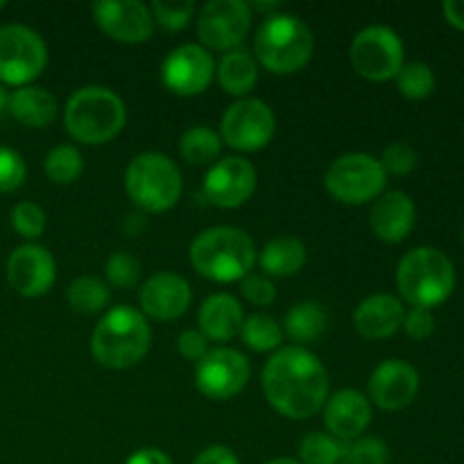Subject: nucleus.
Segmentation results:
<instances>
[{"label":"nucleus","mask_w":464,"mask_h":464,"mask_svg":"<svg viewBox=\"0 0 464 464\" xmlns=\"http://www.w3.org/2000/svg\"><path fill=\"white\" fill-rule=\"evenodd\" d=\"M104 275L116 288H134L140 279V261L130 252H113L107 258Z\"/></svg>","instance_id":"72a5a7b5"},{"label":"nucleus","mask_w":464,"mask_h":464,"mask_svg":"<svg viewBox=\"0 0 464 464\" xmlns=\"http://www.w3.org/2000/svg\"><path fill=\"white\" fill-rule=\"evenodd\" d=\"M190 285L184 276L175 272H159L150 276L140 288L139 299L143 315L154 317L159 322L177 320L190 306Z\"/></svg>","instance_id":"6ab92c4d"},{"label":"nucleus","mask_w":464,"mask_h":464,"mask_svg":"<svg viewBox=\"0 0 464 464\" xmlns=\"http://www.w3.org/2000/svg\"><path fill=\"white\" fill-rule=\"evenodd\" d=\"M190 263L207 279L218 284L243 281L256 263L252 238L236 227H211L190 243Z\"/></svg>","instance_id":"7ed1b4c3"},{"label":"nucleus","mask_w":464,"mask_h":464,"mask_svg":"<svg viewBox=\"0 0 464 464\" xmlns=\"http://www.w3.org/2000/svg\"><path fill=\"white\" fill-rule=\"evenodd\" d=\"M127 122L125 102L107 86H84L68 98L63 125L75 140L100 145L116 139Z\"/></svg>","instance_id":"20e7f679"},{"label":"nucleus","mask_w":464,"mask_h":464,"mask_svg":"<svg viewBox=\"0 0 464 464\" xmlns=\"http://www.w3.org/2000/svg\"><path fill=\"white\" fill-rule=\"evenodd\" d=\"M406 308L397 297L388 293H379L367 297L353 311V326L367 340H383L397 334L403 326Z\"/></svg>","instance_id":"4be33fe9"},{"label":"nucleus","mask_w":464,"mask_h":464,"mask_svg":"<svg viewBox=\"0 0 464 464\" xmlns=\"http://www.w3.org/2000/svg\"><path fill=\"white\" fill-rule=\"evenodd\" d=\"M247 7H249V12H252V9H258V12H267V16H272V14L279 12V3H275V0H272V3H249Z\"/></svg>","instance_id":"de8ad7c7"},{"label":"nucleus","mask_w":464,"mask_h":464,"mask_svg":"<svg viewBox=\"0 0 464 464\" xmlns=\"http://www.w3.org/2000/svg\"><path fill=\"white\" fill-rule=\"evenodd\" d=\"M9 95L12 93H9V91L0 84V113H3L5 109H9Z\"/></svg>","instance_id":"09e8293b"},{"label":"nucleus","mask_w":464,"mask_h":464,"mask_svg":"<svg viewBox=\"0 0 464 464\" xmlns=\"http://www.w3.org/2000/svg\"><path fill=\"white\" fill-rule=\"evenodd\" d=\"M394 80H397V86L403 98L408 100H424L435 89V72L424 62L403 63Z\"/></svg>","instance_id":"2f4dec72"},{"label":"nucleus","mask_w":464,"mask_h":464,"mask_svg":"<svg viewBox=\"0 0 464 464\" xmlns=\"http://www.w3.org/2000/svg\"><path fill=\"white\" fill-rule=\"evenodd\" d=\"M442 12L451 25H456L458 30H464V0H447L442 5Z\"/></svg>","instance_id":"49530a36"},{"label":"nucleus","mask_w":464,"mask_h":464,"mask_svg":"<svg viewBox=\"0 0 464 464\" xmlns=\"http://www.w3.org/2000/svg\"><path fill=\"white\" fill-rule=\"evenodd\" d=\"M403 331L412 340H426L435 331V317L429 308H411L403 317Z\"/></svg>","instance_id":"a19ab883"},{"label":"nucleus","mask_w":464,"mask_h":464,"mask_svg":"<svg viewBox=\"0 0 464 464\" xmlns=\"http://www.w3.org/2000/svg\"><path fill=\"white\" fill-rule=\"evenodd\" d=\"M388 184L383 166L370 154L353 152L335 159L324 177V186L344 204H367L379 198Z\"/></svg>","instance_id":"1a4fd4ad"},{"label":"nucleus","mask_w":464,"mask_h":464,"mask_svg":"<svg viewBox=\"0 0 464 464\" xmlns=\"http://www.w3.org/2000/svg\"><path fill=\"white\" fill-rule=\"evenodd\" d=\"M252 12L243 0H211L199 9L198 36L211 50H236L247 36Z\"/></svg>","instance_id":"f8f14e48"},{"label":"nucleus","mask_w":464,"mask_h":464,"mask_svg":"<svg viewBox=\"0 0 464 464\" xmlns=\"http://www.w3.org/2000/svg\"><path fill=\"white\" fill-rule=\"evenodd\" d=\"M367 390L381 411H401L411 406L420 392V374L411 362L390 358L372 372Z\"/></svg>","instance_id":"a211bd4d"},{"label":"nucleus","mask_w":464,"mask_h":464,"mask_svg":"<svg viewBox=\"0 0 464 464\" xmlns=\"http://www.w3.org/2000/svg\"><path fill=\"white\" fill-rule=\"evenodd\" d=\"M125 464H172V460L159 449H139L127 458Z\"/></svg>","instance_id":"c03bdc74"},{"label":"nucleus","mask_w":464,"mask_h":464,"mask_svg":"<svg viewBox=\"0 0 464 464\" xmlns=\"http://www.w3.org/2000/svg\"><path fill=\"white\" fill-rule=\"evenodd\" d=\"M27 177L25 161L16 150L0 145V193H14Z\"/></svg>","instance_id":"4c0bfd02"},{"label":"nucleus","mask_w":464,"mask_h":464,"mask_svg":"<svg viewBox=\"0 0 464 464\" xmlns=\"http://www.w3.org/2000/svg\"><path fill=\"white\" fill-rule=\"evenodd\" d=\"M326 324H329V317H326V311L320 304L299 302L285 313L284 329L293 343L308 344L322 338V334L326 331Z\"/></svg>","instance_id":"bb28decb"},{"label":"nucleus","mask_w":464,"mask_h":464,"mask_svg":"<svg viewBox=\"0 0 464 464\" xmlns=\"http://www.w3.org/2000/svg\"><path fill=\"white\" fill-rule=\"evenodd\" d=\"M44 170L48 179L54 181V184H72V181L80 179L82 170H84V159H82V152L75 145L62 143L50 150L48 157H45Z\"/></svg>","instance_id":"7c9ffc66"},{"label":"nucleus","mask_w":464,"mask_h":464,"mask_svg":"<svg viewBox=\"0 0 464 464\" xmlns=\"http://www.w3.org/2000/svg\"><path fill=\"white\" fill-rule=\"evenodd\" d=\"M193 464H240V462L231 449L222 447V444H213V447L204 449V451L195 458Z\"/></svg>","instance_id":"37998d69"},{"label":"nucleus","mask_w":464,"mask_h":464,"mask_svg":"<svg viewBox=\"0 0 464 464\" xmlns=\"http://www.w3.org/2000/svg\"><path fill=\"white\" fill-rule=\"evenodd\" d=\"M390 449L379 438H361L344 449L338 464H388Z\"/></svg>","instance_id":"f704fd0d"},{"label":"nucleus","mask_w":464,"mask_h":464,"mask_svg":"<svg viewBox=\"0 0 464 464\" xmlns=\"http://www.w3.org/2000/svg\"><path fill=\"white\" fill-rule=\"evenodd\" d=\"M462 240H464V234H462Z\"/></svg>","instance_id":"603ef678"},{"label":"nucleus","mask_w":464,"mask_h":464,"mask_svg":"<svg viewBox=\"0 0 464 464\" xmlns=\"http://www.w3.org/2000/svg\"><path fill=\"white\" fill-rule=\"evenodd\" d=\"M9 113L23 125L39 130L57 118V98L44 86H21L9 95Z\"/></svg>","instance_id":"b1692460"},{"label":"nucleus","mask_w":464,"mask_h":464,"mask_svg":"<svg viewBox=\"0 0 464 464\" xmlns=\"http://www.w3.org/2000/svg\"><path fill=\"white\" fill-rule=\"evenodd\" d=\"M48 66V45L32 27L9 23L0 27V82L30 86Z\"/></svg>","instance_id":"6e6552de"},{"label":"nucleus","mask_w":464,"mask_h":464,"mask_svg":"<svg viewBox=\"0 0 464 464\" xmlns=\"http://www.w3.org/2000/svg\"><path fill=\"white\" fill-rule=\"evenodd\" d=\"M66 299L71 308L82 315H93L100 313L109 304L111 295H109L107 284L98 276H77L66 290Z\"/></svg>","instance_id":"c85d7f7f"},{"label":"nucleus","mask_w":464,"mask_h":464,"mask_svg":"<svg viewBox=\"0 0 464 464\" xmlns=\"http://www.w3.org/2000/svg\"><path fill=\"white\" fill-rule=\"evenodd\" d=\"M12 227L18 236L27 240L39 238L45 231V213L36 202H18L12 208Z\"/></svg>","instance_id":"c9c22d12"},{"label":"nucleus","mask_w":464,"mask_h":464,"mask_svg":"<svg viewBox=\"0 0 464 464\" xmlns=\"http://www.w3.org/2000/svg\"><path fill=\"white\" fill-rule=\"evenodd\" d=\"M313 32L299 16L276 12L258 27L254 53L258 62L276 75H290L306 66L313 57Z\"/></svg>","instance_id":"423d86ee"},{"label":"nucleus","mask_w":464,"mask_h":464,"mask_svg":"<svg viewBox=\"0 0 464 464\" xmlns=\"http://www.w3.org/2000/svg\"><path fill=\"white\" fill-rule=\"evenodd\" d=\"M324 421L331 438L352 442L372 421V403L358 390H340L324 403Z\"/></svg>","instance_id":"aec40b11"},{"label":"nucleus","mask_w":464,"mask_h":464,"mask_svg":"<svg viewBox=\"0 0 464 464\" xmlns=\"http://www.w3.org/2000/svg\"><path fill=\"white\" fill-rule=\"evenodd\" d=\"M152 18L163 25L166 30L177 32V30H184L186 25L190 23L195 12V5L193 3H175V0H154L152 7Z\"/></svg>","instance_id":"e433bc0d"},{"label":"nucleus","mask_w":464,"mask_h":464,"mask_svg":"<svg viewBox=\"0 0 464 464\" xmlns=\"http://www.w3.org/2000/svg\"><path fill=\"white\" fill-rule=\"evenodd\" d=\"M266 399L288 420H308L329 399V372L304 347H284L266 362L261 374Z\"/></svg>","instance_id":"f257e3e1"},{"label":"nucleus","mask_w":464,"mask_h":464,"mask_svg":"<svg viewBox=\"0 0 464 464\" xmlns=\"http://www.w3.org/2000/svg\"><path fill=\"white\" fill-rule=\"evenodd\" d=\"M267 464H302V462L293 460V458H276V460H270Z\"/></svg>","instance_id":"8fccbe9b"},{"label":"nucleus","mask_w":464,"mask_h":464,"mask_svg":"<svg viewBox=\"0 0 464 464\" xmlns=\"http://www.w3.org/2000/svg\"><path fill=\"white\" fill-rule=\"evenodd\" d=\"M370 227L383 243H401L415 227V202L403 190H390L376 198Z\"/></svg>","instance_id":"412c9836"},{"label":"nucleus","mask_w":464,"mask_h":464,"mask_svg":"<svg viewBox=\"0 0 464 464\" xmlns=\"http://www.w3.org/2000/svg\"><path fill=\"white\" fill-rule=\"evenodd\" d=\"M344 444L326 433H308L299 442V462L302 464H338L344 453Z\"/></svg>","instance_id":"473e14b6"},{"label":"nucleus","mask_w":464,"mask_h":464,"mask_svg":"<svg viewBox=\"0 0 464 464\" xmlns=\"http://www.w3.org/2000/svg\"><path fill=\"white\" fill-rule=\"evenodd\" d=\"M218 82L229 95H247L258 82L256 62L247 50H229L218 66Z\"/></svg>","instance_id":"a878e982"},{"label":"nucleus","mask_w":464,"mask_h":464,"mask_svg":"<svg viewBox=\"0 0 464 464\" xmlns=\"http://www.w3.org/2000/svg\"><path fill=\"white\" fill-rule=\"evenodd\" d=\"M397 285L412 308H433L447 302L456 288L451 258L435 247H415L399 261Z\"/></svg>","instance_id":"39448f33"},{"label":"nucleus","mask_w":464,"mask_h":464,"mask_svg":"<svg viewBox=\"0 0 464 464\" xmlns=\"http://www.w3.org/2000/svg\"><path fill=\"white\" fill-rule=\"evenodd\" d=\"M177 349L184 358L199 362L208 353V338L199 329H186L177 338Z\"/></svg>","instance_id":"79ce46f5"},{"label":"nucleus","mask_w":464,"mask_h":464,"mask_svg":"<svg viewBox=\"0 0 464 464\" xmlns=\"http://www.w3.org/2000/svg\"><path fill=\"white\" fill-rule=\"evenodd\" d=\"M403 41L392 27L370 25L358 32L349 48L353 68L372 82H388L397 77L403 66Z\"/></svg>","instance_id":"9d476101"},{"label":"nucleus","mask_w":464,"mask_h":464,"mask_svg":"<svg viewBox=\"0 0 464 464\" xmlns=\"http://www.w3.org/2000/svg\"><path fill=\"white\" fill-rule=\"evenodd\" d=\"M249 381V362L240 352L229 347L208 349L195 365V385L199 392L216 401L236 397Z\"/></svg>","instance_id":"ddd939ff"},{"label":"nucleus","mask_w":464,"mask_h":464,"mask_svg":"<svg viewBox=\"0 0 464 464\" xmlns=\"http://www.w3.org/2000/svg\"><path fill=\"white\" fill-rule=\"evenodd\" d=\"M93 18L104 34L122 44H143L154 32L152 12L139 0H100Z\"/></svg>","instance_id":"f3484780"},{"label":"nucleus","mask_w":464,"mask_h":464,"mask_svg":"<svg viewBox=\"0 0 464 464\" xmlns=\"http://www.w3.org/2000/svg\"><path fill=\"white\" fill-rule=\"evenodd\" d=\"M216 63L207 48L198 44L177 45L161 63V80L177 95H199L208 89Z\"/></svg>","instance_id":"4468645a"},{"label":"nucleus","mask_w":464,"mask_h":464,"mask_svg":"<svg viewBox=\"0 0 464 464\" xmlns=\"http://www.w3.org/2000/svg\"><path fill=\"white\" fill-rule=\"evenodd\" d=\"M220 150V136L204 125L190 127L188 131H184V136H181L179 140L181 157H184V161L190 163V166H208V163L216 161Z\"/></svg>","instance_id":"cd10ccee"},{"label":"nucleus","mask_w":464,"mask_h":464,"mask_svg":"<svg viewBox=\"0 0 464 464\" xmlns=\"http://www.w3.org/2000/svg\"><path fill=\"white\" fill-rule=\"evenodd\" d=\"M152 343V331L140 311L116 306L100 317L91 338V352L102 367L127 370L140 362Z\"/></svg>","instance_id":"f03ea898"},{"label":"nucleus","mask_w":464,"mask_h":464,"mask_svg":"<svg viewBox=\"0 0 464 464\" xmlns=\"http://www.w3.org/2000/svg\"><path fill=\"white\" fill-rule=\"evenodd\" d=\"M258 263L267 276H293L306 263V247L295 236H279L261 249Z\"/></svg>","instance_id":"393cba45"},{"label":"nucleus","mask_w":464,"mask_h":464,"mask_svg":"<svg viewBox=\"0 0 464 464\" xmlns=\"http://www.w3.org/2000/svg\"><path fill=\"white\" fill-rule=\"evenodd\" d=\"M240 335H243V343L258 353L275 352L284 343V329L279 326V322L263 313L249 315L240 326Z\"/></svg>","instance_id":"c756f323"},{"label":"nucleus","mask_w":464,"mask_h":464,"mask_svg":"<svg viewBox=\"0 0 464 464\" xmlns=\"http://www.w3.org/2000/svg\"><path fill=\"white\" fill-rule=\"evenodd\" d=\"M240 290H243L245 299L252 304H256V306H270L276 297L275 284H272L267 276L252 275V272H249V275L243 279Z\"/></svg>","instance_id":"ea45409f"},{"label":"nucleus","mask_w":464,"mask_h":464,"mask_svg":"<svg viewBox=\"0 0 464 464\" xmlns=\"http://www.w3.org/2000/svg\"><path fill=\"white\" fill-rule=\"evenodd\" d=\"M199 331L207 335L208 340L216 343H227L240 334L245 315L243 306L236 297L229 293H216L211 297L204 299L202 308H199Z\"/></svg>","instance_id":"5701e85b"},{"label":"nucleus","mask_w":464,"mask_h":464,"mask_svg":"<svg viewBox=\"0 0 464 464\" xmlns=\"http://www.w3.org/2000/svg\"><path fill=\"white\" fill-rule=\"evenodd\" d=\"M145 227H148V218H145V213L131 211V213H127V218L122 220L121 229H122V234L130 236V238H136V236L143 234Z\"/></svg>","instance_id":"a18cd8bd"},{"label":"nucleus","mask_w":464,"mask_h":464,"mask_svg":"<svg viewBox=\"0 0 464 464\" xmlns=\"http://www.w3.org/2000/svg\"><path fill=\"white\" fill-rule=\"evenodd\" d=\"M276 118L270 104L256 98H243L231 104L222 116V140L240 152H258L272 140Z\"/></svg>","instance_id":"9b49d317"},{"label":"nucleus","mask_w":464,"mask_h":464,"mask_svg":"<svg viewBox=\"0 0 464 464\" xmlns=\"http://www.w3.org/2000/svg\"><path fill=\"white\" fill-rule=\"evenodd\" d=\"M57 279L53 254L41 245H21L7 258V281L23 297H44Z\"/></svg>","instance_id":"dca6fc26"},{"label":"nucleus","mask_w":464,"mask_h":464,"mask_svg":"<svg viewBox=\"0 0 464 464\" xmlns=\"http://www.w3.org/2000/svg\"><path fill=\"white\" fill-rule=\"evenodd\" d=\"M181 172L166 154L143 152L125 170V188L143 213H163L181 198Z\"/></svg>","instance_id":"0eeeda50"},{"label":"nucleus","mask_w":464,"mask_h":464,"mask_svg":"<svg viewBox=\"0 0 464 464\" xmlns=\"http://www.w3.org/2000/svg\"><path fill=\"white\" fill-rule=\"evenodd\" d=\"M5 7V3H3V0H0V9H3Z\"/></svg>","instance_id":"3c124183"},{"label":"nucleus","mask_w":464,"mask_h":464,"mask_svg":"<svg viewBox=\"0 0 464 464\" xmlns=\"http://www.w3.org/2000/svg\"><path fill=\"white\" fill-rule=\"evenodd\" d=\"M256 188V170L243 157H227L208 168L204 195L220 208H236L247 202Z\"/></svg>","instance_id":"2eb2a0df"},{"label":"nucleus","mask_w":464,"mask_h":464,"mask_svg":"<svg viewBox=\"0 0 464 464\" xmlns=\"http://www.w3.org/2000/svg\"><path fill=\"white\" fill-rule=\"evenodd\" d=\"M381 166H383L385 175H411L417 166V152L412 150V145H408L406 140H397V143H390L385 148L383 157L379 159Z\"/></svg>","instance_id":"58836bf2"}]
</instances>
